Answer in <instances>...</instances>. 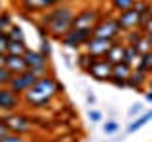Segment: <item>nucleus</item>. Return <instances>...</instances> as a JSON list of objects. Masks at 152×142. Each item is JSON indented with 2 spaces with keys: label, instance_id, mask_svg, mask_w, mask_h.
I'll return each mask as SVG.
<instances>
[{
  "label": "nucleus",
  "instance_id": "1",
  "mask_svg": "<svg viewBox=\"0 0 152 142\" xmlns=\"http://www.w3.org/2000/svg\"><path fill=\"white\" fill-rule=\"evenodd\" d=\"M59 91H63V85L57 82L53 76L48 74V76H42L28 91L23 93V102L31 108H46L59 95Z\"/></svg>",
  "mask_w": 152,
  "mask_h": 142
},
{
  "label": "nucleus",
  "instance_id": "2",
  "mask_svg": "<svg viewBox=\"0 0 152 142\" xmlns=\"http://www.w3.org/2000/svg\"><path fill=\"white\" fill-rule=\"evenodd\" d=\"M74 15L76 13H74V9L70 6H57L53 9H48L46 15L42 17L40 25H44L48 28V32H50L53 38L61 40V38L72 28Z\"/></svg>",
  "mask_w": 152,
  "mask_h": 142
},
{
  "label": "nucleus",
  "instance_id": "3",
  "mask_svg": "<svg viewBox=\"0 0 152 142\" xmlns=\"http://www.w3.org/2000/svg\"><path fill=\"white\" fill-rule=\"evenodd\" d=\"M93 36V28H70L66 34L61 38V44L69 49H82L86 42Z\"/></svg>",
  "mask_w": 152,
  "mask_h": 142
},
{
  "label": "nucleus",
  "instance_id": "4",
  "mask_svg": "<svg viewBox=\"0 0 152 142\" xmlns=\"http://www.w3.org/2000/svg\"><path fill=\"white\" fill-rule=\"evenodd\" d=\"M4 121H6L10 133H17V135H27V133H31L32 129H34L32 117L25 116V114L12 112V114H8V116L4 117Z\"/></svg>",
  "mask_w": 152,
  "mask_h": 142
},
{
  "label": "nucleus",
  "instance_id": "5",
  "mask_svg": "<svg viewBox=\"0 0 152 142\" xmlns=\"http://www.w3.org/2000/svg\"><path fill=\"white\" fill-rule=\"evenodd\" d=\"M120 34H124V28L118 21V17H110L104 19V21H99L93 28V36L97 38H108V40H116Z\"/></svg>",
  "mask_w": 152,
  "mask_h": 142
},
{
  "label": "nucleus",
  "instance_id": "6",
  "mask_svg": "<svg viewBox=\"0 0 152 142\" xmlns=\"http://www.w3.org/2000/svg\"><path fill=\"white\" fill-rule=\"evenodd\" d=\"M25 63H27V66L31 70H34V72L40 76H48V68H50V59L42 53L40 49H27L25 51Z\"/></svg>",
  "mask_w": 152,
  "mask_h": 142
},
{
  "label": "nucleus",
  "instance_id": "7",
  "mask_svg": "<svg viewBox=\"0 0 152 142\" xmlns=\"http://www.w3.org/2000/svg\"><path fill=\"white\" fill-rule=\"evenodd\" d=\"M21 102H23V95L15 93L10 85L0 87V108L4 112H8V114L17 112L21 108Z\"/></svg>",
  "mask_w": 152,
  "mask_h": 142
},
{
  "label": "nucleus",
  "instance_id": "8",
  "mask_svg": "<svg viewBox=\"0 0 152 142\" xmlns=\"http://www.w3.org/2000/svg\"><path fill=\"white\" fill-rule=\"evenodd\" d=\"M38 80H40V76H38L34 70H25V72H21V74H15L12 78V82H10V87L13 89L15 93H19V95H23L25 91H28V89L34 85Z\"/></svg>",
  "mask_w": 152,
  "mask_h": 142
},
{
  "label": "nucleus",
  "instance_id": "9",
  "mask_svg": "<svg viewBox=\"0 0 152 142\" xmlns=\"http://www.w3.org/2000/svg\"><path fill=\"white\" fill-rule=\"evenodd\" d=\"M116 40H108V38H97V36H91L88 42H86L84 46V51H88L91 57L95 59H103V57H107L108 49L112 47V44Z\"/></svg>",
  "mask_w": 152,
  "mask_h": 142
},
{
  "label": "nucleus",
  "instance_id": "10",
  "mask_svg": "<svg viewBox=\"0 0 152 142\" xmlns=\"http://www.w3.org/2000/svg\"><path fill=\"white\" fill-rule=\"evenodd\" d=\"M112 63L110 61H107L103 57V59H95L91 66H89L88 74L91 76L93 80H97V82H108V80L112 78Z\"/></svg>",
  "mask_w": 152,
  "mask_h": 142
},
{
  "label": "nucleus",
  "instance_id": "11",
  "mask_svg": "<svg viewBox=\"0 0 152 142\" xmlns=\"http://www.w3.org/2000/svg\"><path fill=\"white\" fill-rule=\"evenodd\" d=\"M99 21H101L99 12L93 8H88V9H82V12H78L74 15L72 28H95V25Z\"/></svg>",
  "mask_w": 152,
  "mask_h": 142
},
{
  "label": "nucleus",
  "instance_id": "12",
  "mask_svg": "<svg viewBox=\"0 0 152 142\" xmlns=\"http://www.w3.org/2000/svg\"><path fill=\"white\" fill-rule=\"evenodd\" d=\"M118 21H120V25H122L124 30H133V28H141L142 17L137 13L135 8H131V9H126V12H120Z\"/></svg>",
  "mask_w": 152,
  "mask_h": 142
},
{
  "label": "nucleus",
  "instance_id": "13",
  "mask_svg": "<svg viewBox=\"0 0 152 142\" xmlns=\"http://www.w3.org/2000/svg\"><path fill=\"white\" fill-rule=\"evenodd\" d=\"M63 0H21L25 12H48L61 6Z\"/></svg>",
  "mask_w": 152,
  "mask_h": 142
},
{
  "label": "nucleus",
  "instance_id": "14",
  "mask_svg": "<svg viewBox=\"0 0 152 142\" xmlns=\"http://www.w3.org/2000/svg\"><path fill=\"white\" fill-rule=\"evenodd\" d=\"M146 82H148V72H145L142 68H133L131 76L127 78V87H129V89H135L137 93H142Z\"/></svg>",
  "mask_w": 152,
  "mask_h": 142
},
{
  "label": "nucleus",
  "instance_id": "15",
  "mask_svg": "<svg viewBox=\"0 0 152 142\" xmlns=\"http://www.w3.org/2000/svg\"><path fill=\"white\" fill-rule=\"evenodd\" d=\"M6 68L15 76V74H21V72H25V70H28V66H27L25 57L23 55H10V53H6Z\"/></svg>",
  "mask_w": 152,
  "mask_h": 142
},
{
  "label": "nucleus",
  "instance_id": "16",
  "mask_svg": "<svg viewBox=\"0 0 152 142\" xmlns=\"http://www.w3.org/2000/svg\"><path fill=\"white\" fill-rule=\"evenodd\" d=\"M150 120H152V110H146V112H142L141 116H137V120H133L129 125H127L126 131H127V133H137L141 127H145Z\"/></svg>",
  "mask_w": 152,
  "mask_h": 142
},
{
  "label": "nucleus",
  "instance_id": "17",
  "mask_svg": "<svg viewBox=\"0 0 152 142\" xmlns=\"http://www.w3.org/2000/svg\"><path fill=\"white\" fill-rule=\"evenodd\" d=\"M141 53L137 51V47L135 46H126V49H124V61H126L127 64H131L133 68H137L141 63Z\"/></svg>",
  "mask_w": 152,
  "mask_h": 142
},
{
  "label": "nucleus",
  "instance_id": "18",
  "mask_svg": "<svg viewBox=\"0 0 152 142\" xmlns=\"http://www.w3.org/2000/svg\"><path fill=\"white\" fill-rule=\"evenodd\" d=\"M124 49H126V44L122 46V44H118V42H114L112 47L108 49V53H107V57H104V59L110 61L112 64L120 63V61H124Z\"/></svg>",
  "mask_w": 152,
  "mask_h": 142
},
{
  "label": "nucleus",
  "instance_id": "19",
  "mask_svg": "<svg viewBox=\"0 0 152 142\" xmlns=\"http://www.w3.org/2000/svg\"><path fill=\"white\" fill-rule=\"evenodd\" d=\"M145 38V32L141 28H133V30H124V44L126 46H137Z\"/></svg>",
  "mask_w": 152,
  "mask_h": 142
},
{
  "label": "nucleus",
  "instance_id": "20",
  "mask_svg": "<svg viewBox=\"0 0 152 142\" xmlns=\"http://www.w3.org/2000/svg\"><path fill=\"white\" fill-rule=\"evenodd\" d=\"M131 72H133V66L127 64L126 61H120V63H116V64L112 66V76H116V78L127 80L131 76Z\"/></svg>",
  "mask_w": 152,
  "mask_h": 142
},
{
  "label": "nucleus",
  "instance_id": "21",
  "mask_svg": "<svg viewBox=\"0 0 152 142\" xmlns=\"http://www.w3.org/2000/svg\"><path fill=\"white\" fill-rule=\"evenodd\" d=\"M93 61H95V57H91L88 51H80V53L76 55V66L86 74H88V70H89V66H91Z\"/></svg>",
  "mask_w": 152,
  "mask_h": 142
},
{
  "label": "nucleus",
  "instance_id": "22",
  "mask_svg": "<svg viewBox=\"0 0 152 142\" xmlns=\"http://www.w3.org/2000/svg\"><path fill=\"white\" fill-rule=\"evenodd\" d=\"M27 49H28V47L25 46V42L10 40V44H8V53H10V55H25Z\"/></svg>",
  "mask_w": 152,
  "mask_h": 142
},
{
  "label": "nucleus",
  "instance_id": "23",
  "mask_svg": "<svg viewBox=\"0 0 152 142\" xmlns=\"http://www.w3.org/2000/svg\"><path fill=\"white\" fill-rule=\"evenodd\" d=\"M137 0H112V8L116 12H126V9L135 8Z\"/></svg>",
  "mask_w": 152,
  "mask_h": 142
},
{
  "label": "nucleus",
  "instance_id": "24",
  "mask_svg": "<svg viewBox=\"0 0 152 142\" xmlns=\"http://www.w3.org/2000/svg\"><path fill=\"white\" fill-rule=\"evenodd\" d=\"M13 25V19L10 12H2L0 13V32H8Z\"/></svg>",
  "mask_w": 152,
  "mask_h": 142
},
{
  "label": "nucleus",
  "instance_id": "25",
  "mask_svg": "<svg viewBox=\"0 0 152 142\" xmlns=\"http://www.w3.org/2000/svg\"><path fill=\"white\" fill-rule=\"evenodd\" d=\"M10 40H15V42H25V32L19 25H12V28L8 30Z\"/></svg>",
  "mask_w": 152,
  "mask_h": 142
},
{
  "label": "nucleus",
  "instance_id": "26",
  "mask_svg": "<svg viewBox=\"0 0 152 142\" xmlns=\"http://www.w3.org/2000/svg\"><path fill=\"white\" fill-rule=\"evenodd\" d=\"M137 68H142L145 72L152 74V51H148V53H145V55L141 57V63H139Z\"/></svg>",
  "mask_w": 152,
  "mask_h": 142
},
{
  "label": "nucleus",
  "instance_id": "27",
  "mask_svg": "<svg viewBox=\"0 0 152 142\" xmlns=\"http://www.w3.org/2000/svg\"><path fill=\"white\" fill-rule=\"evenodd\" d=\"M12 78H13V74L10 72L6 66H4V68H0V87H4V85H10Z\"/></svg>",
  "mask_w": 152,
  "mask_h": 142
},
{
  "label": "nucleus",
  "instance_id": "28",
  "mask_svg": "<svg viewBox=\"0 0 152 142\" xmlns=\"http://www.w3.org/2000/svg\"><path fill=\"white\" fill-rule=\"evenodd\" d=\"M118 121H114V120H108V121H104L103 123V133L104 135H112V133H116L118 131Z\"/></svg>",
  "mask_w": 152,
  "mask_h": 142
},
{
  "label": "nucleus",
  "instance_id": "29",
  "mask_svg": "<svg viewBox=\"0 0 152 142\" xmlns=\"http://www.w3.org/2000/svg\"><path fill=\"white\" fill-rule=\"evenodd\" d=\"M0 142H28L23 135H17V133H8Z\"/></svg>",
  "mask_w": 152,
  "mask_h": 142
},
{
  "label": "nucleus",
  "instance_id": "30",
  "mask_svg": "<svg viewBox=\"0 0 152 142\" xmlns=\"http://www.w3.org/2000/svg\"><path fill=\"white\" fill-rule=\"evenodd\" d=\"M135 47H137V51H139L141 55H145V53H148V51H152V46H150V42L146 40V38H142V40H141Z\"/></svg>",
  "mask_w": 152,
  "mask_h": 142
},
{
  "label": "nucleus",
  "instance_id": "31",
  "mask_svg": "<svg viewBox=\"0 0 152 142\" xmlns=\"http://www.w3.org/2000/svg\"><path fill=\"white\" fill-rule=\"evenodd\" d=\"M142 112H145L142 104H141V102H135V104L129 108V110H127V116H129V117H135V116H141Z\"/></svg>",
  "mask_w": 152,
  "mask_h": 142
},
{
  "label": "nucleus",
  "instance_id": "32",
  "mask_svg": "<svg viewBox=\"0 0 152 142\" xmlns=\"http://www.w3.org/2000/svg\"><path fill=\"white\" fill-rule=\"evenodd\" d=\"M8 44H10L8 32H0V53H8Z\"/></svg>",
  "mask_w": 152,
  "mask_h": 142
},
{
  "label": "nucleus",
  "instance_id": "33",
  "mask_svg": "<svg viewBox=\"0 0 152 142\" xmlns=\"http://www.w3.org/2000/svg\"><path fill=\"white\" fill-rule=\"evenodd\" d=\"M40 51L48 57V59L51 57V44H50V40H48V38H42V42H40Z\"/></svg>",
  "mask_w": 152,
  "mask_h": 142
},
{
  "label": "nucleus",
  "instance_id": "34",
  "mask_svg": "<svg viewBox=\"0 0 152 142\" xmlns=\"http://www.w3.org/2000/svg\"><path fill=\"white\" fill-rule=\"evenodd\" d=\"M88 117H89V121L91 123H99L103 120V114L99 112V110H88Z\"/></svg>",
  "mask_w": 152,
  "mask_h": 142
},
{
  "label": "nucleus",
  "instance_id": "35",
  "mask_svg": "<svg viewBox=\"0 0 152 142\" xmlns=\"http://www.w3.org/2000/svg\"><path fill=\"white\" fill-rule=\"evenodd\" d=\"M108 83H112L114 87H127V80H124V78H116V76H112L110 80H108Z\"/></svg>",
  "mask_w": 152,
  "mask_h": 142
},
{
  "label": "nucleus",
  "instance_id": "36",
  "mask_svg": "<svg viewBox=\"0 0 152 142\" xmlns=\"http://www.w3.org/2000/svg\"><path fill=\"white\" fill-rule=\"evenodd\" d=\"M141 30H142V32H152V15H148V17L142 19V23H141Z\"/></svg>",
  "mask_w": 152,
  "mask_h": 142
},
{
  "label": "nucleus",
  "instance_id": "37",
  "mask_svg": "<svg viewBox=\"0 0 152 142\" xmlns=\"http://www.w3.org/2000/svg\"><path fill=\"white\" fill-rule=\"evenodd\" d=\"M10 133V129H8V125H6V121L4 120H0V140L4 138V136H6Z\"/></svg>",
  "mask_w": 152,
  "mask_h": 142
},
{
  "label": "nucleus",
  "instance_id": "38",
  "mask_svg": "<svg viewBox=\"0 0 152 142\" xmlns=\"http://www.w3.org/2000/svg\"><path fill=\"white\" fill-rule=\"evenodd\" d=\"M86 101H88V104H95V101H97V99H95V95H93L91 91H88V93H86Z\"/></svg>",
  "mask_w": 152,
  "mask_h": 142
},
{
  "label": "nucleus",
  "instance_id": "39",
  "mask_svg": "<svg viewBox=\"0 0 152 142\" xmlns=\"http://www.w3.org/2000/svg\"><path fill=\"white\" fill-rule=\"evenodd\" d=\"M6 66V53H0V68Z\"/></svg>",
  "mask_w": 152,
  "mask_h": 142
},
{
  "label": "nucleus",
  "instance_id": "40",
  "mask_svg": "<svg viewBox=\"0 0 152 142\" xmlns=\"http://www.w3.org/2000/svg\"><path fill=\"white\" fill-rule=\"evenodd\" d=\"M145 97H146V101H148V102H152V91H150V89L146 91V95H145Z\"/></svg>",
  "mask_w": 152,
  "mask_h": 142
},
{
  "label": "nucleus",
  "instance_id": "41",
  "mask_svg": "<svg viewBox=\"0 0 152 142\" xmlns=\"http://www.w3.org/2000/svg\"><path fill=\"white\" fill-rule=\"evenodd\" d=\"M145 38L150 42V46H152V32H145Z\"/></svg>",
  "mask_w": 152,
  "mask_h": 142
},
{
  "label": "nucleus",
  "instance_id": "42",
  "mask_svg": "<svg viewBox=\"0 0 152 142\" xmlns=\"http://www.w3.org/2000/svg\"><path fill=\"white\" fill-rule=\"evenodd\" d=\"M6 116H8V112H4L2 108H0V120H4V117H6Z\"/></svg>",
  "mask_w": 152,
  "mask_h": 142
},
{
  "label": "nucleus",
  "instance_id": "43",
  "mask_svg": "<svg viewBox=\"0 0 152 142\" xmlns=\"http://www.w3.org/2000/svg\"><path fill=\"white\" fill-rule=\"evenodd\" d=\"M4 12V9H2V2H0V13H2Z\"/></svg>",
  "mask_w": 152,
  "mask_h": 142
},
{
  "label": "nucleus",
  "instance_id": "44",
  "mask_svg": "<svg viewBox=\"0 0 152 142\" xmlns=\"http://www.w3.org/2000/svg\"><path fill=\"white\" fill-rule=\"evenodd\" d=\"M150 91H152V83H150Z\"/></svg>",
  "mask_w": 152,
  "mask_h": 142
}]
</instances>
